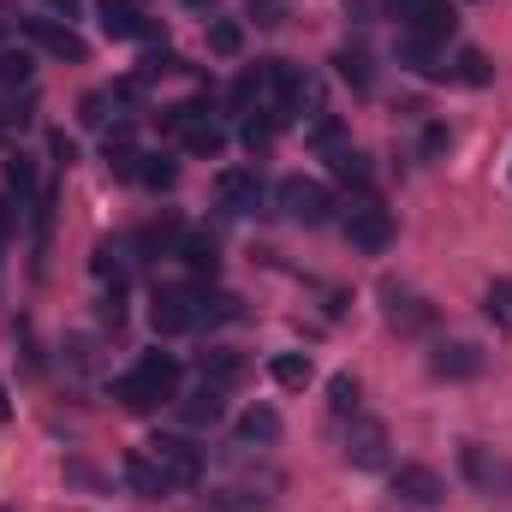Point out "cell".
I'll list each match as a JSON object with an SVG mask.
<instances>
[{"label":"cell","instance_id":"1","mask_svg":"<svg viewBox=\"0 0 512 512\" xmlns=\"http://www.w3.org/2000/svg\"><path fill=\"white\" fill-rule=\"evenodd\" d=\"M179 376H185V370H179L173 352H143L137 370L120 376L108 393H114L126 411H155V405H173V399H179Z\"/></svg>","mask_w":512,"mask_h":512},{"label":"cell","instance_id":"2","mask_svg":"<svg viewBox=\"0 0 512 512\" xmlns=\"http://www.w3.org/2000/svg\"><path fill=\"white\" fill-rule=\"evenodd\" d=\"M274 203H280V215H286V221H298V227H322V221L334 215L328 185H322V179H304V173L280 179V185H274Z\"/></svg>","mask_w":512,"mask_h":512},{"label":"cell","instance_id":"3","mask_svg":"<svg viewBox=\"0 0 512 512\" xmlns=\"http://www.w3.org/2000/svg\"><path fill=\"white\" fill-rule=\"evenodd\" d=\"M340 227H346V239H352L364 256H382L387 245H393V215H387L376 197H358V203L340 215Z\"/></svg>","mask_w":512,"mask_h":512},{"label":"cell","instance_id":"4","mask_svg":"<svg viewBox=\"0 0 512 512\" xmlns=\"http://www.w3.org/2000/svg\"><path fill=\"white\" fill-rule=\"evenodd\" d=\"M149 459L161 465V477L173 489H197L203 483V447H191L185 435H155L149 441Z\"/></svg>","mask_w":512,"mask_h":512},{"label":"cell","instance_id":"5","mask_svg":"<svg viewBox=\"0 0 512 512\" xmlns=\"http://www.w3.org/2000/svg\"><path fill=\"white\" fill-rule=\"evenodd\" d=\"M346 465H352V471H387V465H393L387 423H376V417H352V429H346Z\"/></svg>","mask_w":512,"mask_h":512},{"label":"cell","instance_id":"6","mask_svg":"<svg viewBox=\"0 0 512 512\" xmlns=\"http://www.w3.org/2000/svg\"><path fill=\"white\" fill-rule=\"evenodd\" d=\"M387 489H393L399 507H411V512H435L441 501H447V483H441L429 465H393Z\"/></svg>","mask_w":512,"mask_h":512},{"label":"cell","instance_id":"7","mask_svg":"<svg viewBox=\"0 0 512 512\" xmlns=\"http://www.w3.org/2000/svg\"><path fill=\"white\" fill-rule=\"evenodd\" d=\"M197 304H203V292H191V286H161L155 304H149L155 334H191V328H203Z\"/></svg>","mask_w":512,"mask_h":512},{"label":"cell","instance_id":"8","mask_svg":"<svg viewBox=\"0 0 512 512\" xmlns=\"http://www.w3.org/2000/svg\"><path fill=\"white\" fill-rule=\"evenodd\" d=\"M18 30H24L36 48H48L54 60H90V42H84L72 24H60V18H42V12H36V18H18Z\"/></svg>","mask_w":512,"mask_h":512},{"label":"cell","instance_id":"9","mask_svg":"<svg viewBox=\"0 0 512 512\" xmlns=\"http://www.w3.org/2000/svg\"><path fill=\"white\" fill-rule=\"evenodd\" d=\"M215 197H221L227 215H256V209H262V173H256V167H227V173L215 179Z\"/></svg>","mask_w":512,"mask_h":512},{"label":"cell","instance_id":"10","mask_svg":"<svg viewBox=\"0 0 512 512\" xmlns=\"http://www.w3.org/2000/svg\"><path fill=\"white\" fill-rule=\"evenodd\" d=\"M399 30H411V36H423V42H447V36L459 30V12H453V0H417V6L399 18Z\"/></svg>","mask_w":512,"mask_h":512},{"label":"cell","instance_id":"11","mask_svg":"<svg viewBox=\"0 0 512 512\" xmlns=\"http://www.w3.org/2000/svg\"><path fill=\"white\" fill-rule=\"evenodd\" d=\"M382 310L387 322L399 328V334H423L429 322H435V310L417 298V292H405V286H393V280H382Z\"/></svg>","mask_w":512,"mask_h":512},{"label":"cell","instance_id":"12","mask_svg":"<svg viewBox=\"0 0 512 512\" xmlns=\"http://www.w3.org/2000/svg\"><path fill=\"white\" fill-rule=\"evenodd\" d=\"M429 370H435L441 382H471V376H483V346H471V340H441L435 358H429Z\"/></svg>","mask_w":512,"mask_h":512},{"label":"cell","instance_id":"13","mask_svg":"<svg viewBox=\"0 0 512 512\" xmlns=\"http://www.w3.org/2000/svg\"><path fill=\"white\" fill-rule=\"evenodd\" d=\"M96 18H102V30H108L114 42H149V36H155V24H149L131 0H96Z\"/></svg>","mask_w":512,"mask_h":512},{"label":"cell","instance_id":"14","mask_svg":"<svg viewBox=\"0 0 512 512\" xmlns=\"http://www.w3.org/2000/svg\"><path fill=\"white\" fill-rule=\"evenodd\" d=\"M197 370H203V382H209V387H221V393H227V387L245 382L251 358H245V352H233V346H209V352L197 358Z\"/></svg>","mask_w":512,"mask_h":512},{"label":"cell","instance_id":"15","mask_svg":"<svg viewBox=\"0 0 512 512\" xmlns=\"http://www.w3.org/2000/svg\"><path fill=\"white\" fill-rule=\"evenodd\" d=\"M120 477H126L131 495H143V501H161V495H173V483L161 477V465H155L149 453H126V459H120Z\"/></svg>","mask_w":512,"mask_h":512},{"label":"cell","instance_id":"16","mask_svg":"<svg viewBox=\"0 0 512 512\" xmlns=\"http://www.w3.org/2000/svg\"><path fill=\"white\" fill-rule=\"evenodd\" d=\"M399 66L417 72V78H447V66H441V42H423V36H411V30H399Z\"/></svg>","mask_w":512,"mask_h":512},{"label":"cell","instance_id":"17","mask_svg":"<svg viewBox=\"0 0 512 512\" xmlns=\"http://www.w3.org/2000/svg\"><path fill=\"white\" fill-rule=\"evenodd\" d=\"M233 441H239V447H274V441H280V411H274V405H251V411L233 423Z\"/></svg>","mask_w":512,"mask_h":512},{"label":"cell","instance_id":"18","mask_svg":"<svg viewBox=\"0 0 512 512\" xmlns=\"http://www.w3.org/2000/svg\"><path fill=\"white\" fill-rule=\"evenodd\" d=\"M179 417H185V423H191V429H215V423H221V417H227V393H221V387H197V393H191V399H179Z\"/></svg>","mask_w":512,"mask_h":512},{"label":"cell","instance_id":"19","mask_svg":"<svg viewBox=\"0 0 512 512\" xmlns=\"http://www.w3.org/2000/svg\"><path fill=\"white\" fill-rule=\"evenodd\" d=\"M334 78L352 84L358 96H370V90H376V60H370L364 48H340V54H334Z\"/></svg>","mask_w":512,"mask_h":512},{"label":"cell","instance_id":"20","mask_svg":"<svg viewBox=\"0 0 512 512\" xmlns=\"http://www.w3.org/2000/svg\"><path fill=\"white\" fill-rule=\"evenodd\" d=\"M179 143H185L191 155H209V161H215V155L227 149V126H221L215 114H203V120H191V126L179 131Z\"/></svg>","mask_w":512,"mask_h":512},{"label":"cell","instance_id":"21","mask_svg":"<svg viewBox=\"0 0 512 512\" xmlns=\"http://www.w3.org/2000/svg\"><path fill=\"white\" fill-rule=\"evenodd\" d=\"M322 155H328V167H334L346 185L370 191V155H364V149H352V143H334V149H322Z\"/></svg>","mask_w":512,"mask_h":512},{"label":"cell","instance_id":"22","mask_svg":"<svg viewBox=\"0 0 512 512\" xmlns=\"http://www.w3.org/2000/svg\"><path fill=\"white\" fill-rule=\"evenodd\" d=\"M179 256H185L191 274H209V280L221 274V245H215L209 233H185V239H179Z\"/></svg>","mask_w":512,"mask_h":512},{"label":"cell","instance_id":"23","mask_svg":"<svg viewBox=\"0 0 512 512\" xmlns=\"http://www.w3.org/2000/svg\"><path fill=\"white\" fill-rule=\"evenodd\" d=\"M447 78H459V84L483 90V84H495V66H489V54H483V48H459V60L447 66Z\"/></svg>","mask_w":512,"mask_h":512},{"label":"cell","instance_id":"24","mask_svg":"<svg viewBox=\"0 0 512 512\" xmlns=\"http://www.w3.org/2000/svg\"><path fill=\"white\" fill-rule=\"evenodd\" d=\"M268 376L286 387V393H298V387H310V376H316V364L304 358V352H280L274 364H268Z\"/></svg>","mask_w":512,"mask_h":512},{"label":"cell","instance_id":"25","mask_svg":"<svg viewBox=\"0 0 512 512\" xmlns=\"http://www.w3.org/2000/svg\"><path fill=\"white\" fill-rule=\"evenodd\" d=\"M6 185H12V197H18V209H30L36 203V161L18 149V155H6Z\"/></svg>","mask_w":512,"mask_h":512},{"label":"cell","instance_id":"26","mask_svg":"<svg viewBox=\"0 0 512 512\" xmlns=\"http://www.w3.org/2000/svg\"><path fill=\"white\" fill-rule=\"evenodd\" d=\"M209 54L239 60V54H245V24H239V18H215V24H209Z\"/></svg>","mask_w":512,"mask_h":512},{"label":"cell","instance_id":"27","mask_svg":"<svg viewBox=\"0 0 512 512\" xmlns=\"http://www.w3.org/2000/svg\"><path fill=\"white\" fill-rule=\"evenodd\" d=\"M459 465H465V477H471L477 489H495V483H501V471L489 465V453H483L477 441H465V447H459Z\"/></svg>","mask_w":512,"mask_h":512},{"label":"cell","instance_id":"28","mask_svg":"<svg viewBox=\"0 0 512 512\" xmlns=\"http://www.w3.org/2000/svg\"><path fill=\"white\" fill-rule=\"evenodd\" d=\"M30 78H36V54H30V48H18V54H0V84H6V90H24Z\"/></svg>","mask_w":512,"mask_h":512},{"label":"cell","instance_id":"29","mask_svg":"<svg viewBox=\"0 0 512 512\" xmlns=\"http://www.w3.org/2000/svg\"><path fill=\"white\" fill-rule=\"evenodd\" d=\"M137 179H143L149 191H167V185L179 179V167H173L167 155H137Z\"/></svg>","mask_w":512,"mask_h":512},{"label":"cell","instance_id":"30","mask_svg":"<svg viewBox=\"0 0 512 512\" xmlns=\"http://www.w3.org/2000/svg\"><path fill=\"white\" fill-rule=\"evenodd\" d=\"M197 316H203L209 328H215V322H239V298H233V292H203Z\"/></svg>","mask_w":512,"mask_h":512},{"label":"cell","instance_id":"31","mask_svg":"<svg viewBox=\"0 0 512 512\" xmlns=\"http://www.w3.org/2000/svg\"><path fill=\"white\" fill-rule=\"evenodd\" d=\"M167 72H185V60L167 54V48H149V54L137 60V78H143V84H149V78H167Z\"/></svg>","mask_w":512,"mask_h":512},{"label":"cell","instance_id":"32","mask_svg":"<svg viewBox=\"0 0 512 512\" xmlns=\"http://www.w3.org/2000/svg\"><path fill=\"white\" fill-rule=\"evenodd\" d=\"M328 405H334V417H358V382L352 376H334L328 382Z\"/></svg>","mask_w":512,"mask_h":512},{"label":"cell","instance_id":"33","mask_svg":"<svg viewBox=\"0 0 512 512\" xmlns=\"http://www.w3.org/2000/svg\"><path fill=\"white\" fill-rule=\"evenodd\" d=\"M24 126H30V96H18V102L0 96V137H6V131H24Z\"/></svg>","mask_w":512,"mask_h":512},{"label":"cell","instance_id":"34","mask_svg":"<svg viewBox=\"0 0 512 512\" xmlns=\"http://www.w3.org/2000/svg\"><path fill=\"white\" fill-rule=\"evenodd\" d=\"M483 304H489V316H495V322H501V328H512V280H495V286H489V298H483Z\"/></svg>","mask_w":512,"mask_h":512},{"label":"cell","instance_id":"35","mask_svg":"<svg viewBox=\"0 0 512 512\" xmlns=\"http://www.w3.org/2000/svg\"><path fill=\"white\" fill-rule=\"evenodd\" d=\"M239 137H245V149H251V155H268V143H274V126H268L262 114H251V120H245V131H239Z\"/></svg>","mask_w":512,"mask_h":512},{"label":"cell","instance_id":"36","mask_svg":"<svg viewBox=\"0 0 512 512\" xmlns=\"http://www.w3.org/2000/svg\"><path fill=\"white\" fill-rule=\"evenodd\" d=\"M251 18L262 30H274V24H286V0H251Z\"/></svg>","mask_w":512,"mask_h":512},{"label":"cell","instance_id":"37","mask_svg":"<svg viewBox=\"0 0 512 512\" xmlns=\"http://www.w3.org/2000/svg\"><path fill=\"white\" fill-rule=\"evenodd\" d=\"M108 102H114L108 90H90L84 96V126H108Z\"/></svg>","mask_w":512,"mask_h":512},{"label":"cell","instance_id":"38","mask_svg":"<svg viewBox=\"0 0 512 512\" xmlns=\"http://www.w3.org/2000/svg\"><path fill=\"white\" fill-rule=\"evenodd\" d=\"M48 155H54V167H72V161H78V143H72L66 131H54V137H48Z\"/></svg>","mask_w":512,"mask_h":512},{"label":"cell","instance_id":"39","mask_svg":"<svg viewBox=\"0 0 512 512\" xmlns=\"http://www.w3.org/2000/svg\"><path fill=\"white\" fill-rule=\"evenodd\" d=\"M441 149H447V126H429L423 131V161H435Z\"/></svg>","mask_w":512,"mask_h":512},{"label":"cell","instance_id":"40","mask_svg":"<svg viewBox=\"0 0 512 512\" xmlns=\"http://www.w3.org/2000/svg\"><path fill=\"white\" fill-rule=\"evenodd\" d=\"M42 6H48V12H54V18H66V24H72V18H78V6H84V0H42Z\"/></svg>","mask_w":512,"mask_h":512},{"label":"cell","instance_id":"41","mask_svg":"<svg viewBox=\"0 0 512 512\" xmlns=\"http://www.w3.org/2000/svg\"><path fill=\"white\" fill-rule=\"evenodd\" d=\"M346 12H352L358 24H370V0H346Z\"/></svg>","mask_w":512,"mask_h":512},{"label":"cell","instance_id":"42","mask_svg":"<svg viewBox=\"0 0 512 512\" xmlns=\"http://www.w3.org/2000/svg\"><path fill=\"white\" fill-rule=\"evenodd\" d=\"M6 233H12V209H6V197H0V251H6Z\"/></svg>","mask_w":512,"mask_h":512},{"label":"cell","instance_id":"43","mask_svg":"<svg viewBox=\"0 0 512 512\" xmlns=\"http://www.w3.org/2000/svg\"><path fill=\"white\" fill-rule=\"evenodd\" d=\"M12 30V0H0V36Z\"/></svg>","mask_w":512,"mask_h":512},{"label":"cell","instance_id":"44","mask_svg":"<svg viewBox=\"0 0 512 512\" xmlns=\"http://www.w3.org/2000/svg\"><path fill=\"white\" fill-rule=\"evenodd\" d=\"M411 6H417V0H387V12H393V18H405Z\"/></svg>","mask_w":512,"mask_h":512},{"label":"cell","instance_id":"45","mask_svg":"<svg viewBox=\"0 0 512 512\" xmlns=\"http://www.w3.org/2000/svg\"><path fill=\"white\" fill-rule=\"evenodd\" d=\"M6 417H12V405H6V382H0V423H6Z\"/></svg>","mask_w":512,"mask_h":512},{"label":"cell","instance_id":"46","mask_svg":"<svg viewBox=\"0 0 512 512\" xmlns=\"http://www.w3.org/2000/svg\"><path fill=\"white\" fill-rule=\"evenodd\" d=\"M191 6H215V0H191Z\"/></svg>","mask_w":512,"mask_h":512}]
</instances>
